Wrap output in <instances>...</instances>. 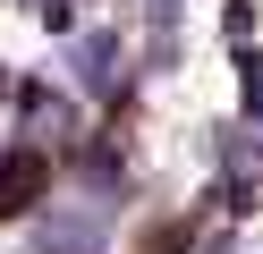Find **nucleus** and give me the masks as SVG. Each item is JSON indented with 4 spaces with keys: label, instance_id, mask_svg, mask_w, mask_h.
Masks as SVG:
<instances>
[{
    "label": "nucleus",
    "instance_id": "1a4fd4ad",
    "mask_svg": "<svg viewBox=\"0 0 263 254\" xmlns=\"http://www.w3.org/2000/svg\"><path fill=\"white\" fill-rule=\"evenodd\" d=\"M0 93H9V68H0Z\"/></svg>",
    "mask_w": 263,
    "mask_h": 254
},
{
    "label": "nucleus",
    "instance_id": "f03ea898",
    "mask_svg": "<svg viewBox=\"0 0 263 254\" xmlns=\"http://www.w3.org/2000/svg\"><path fill=\"white\" fill-rule=\"evenodd\" d=\"M43 178H51V161H43L34 144H17V152H0V220H17V212H34Z\"/></svg>",
    "mask_w": 263,
    "mask_h": 254
},
{
    "label": "nucleus",
    "instance_id": "20e7f679",
    "mask_svg": "<svg viewBox=\"0 0 263 254\" xmlns=\"http://www.w3.org/2000/svg\"><path fill=\"white\" fill-rule=\"evenodd\" d=\"M144 26H153V76L178 60V0H144Z\"/></svg>",
    "mask_w": 263,
    "mask_h": 254
},
{
    "label": "nucleus",
    "instance_id": "0eeeda50",
    "mask_svg": "<svg viewBox=\"0 0 263 254\" xmlns=\"http://www.w3.org/2000/svg\"><path fill=\"white\" fill-rule=\"evenodd\" d=\"M246 178H255V186H263V135H255V152H246Z\"/></svg>",
    "mask_w": 263,
    "mask_h": 254
},
{
    "label": "nucleus",
    "instance_id": "6e6552de",
    "mask_svg": "<svg viewBox=\"0 0 263 254\" xmlns=\"http://www.w3.org/2000/svg\"><path fill=\"white\" fill-rule=\"evenodd\" d=\"M204 254H238V246H229V237H212V246H204Z\"/></svg>",
    "mask_w": 263,
    "mask_h": 254
},
{
    "label": "nucleus",
    "instance_id": "423d86ee",
    "mask_svg": "<svg viewBox=\"0 0 263 254\" xmlns=\"http://www.w3.org/2000/svg\"><path fill=\"white\" fill-rule=\"evenodd\" d=\"M246 26H255V0H229V9H221V34H229V43H246Z\"/></svg>",
    "mask_w": 263,
    "mask_h": 254
},
{
    "label": "nucleus",
    "instance_id": "f257e3e1",
    "mask_svg": "<svg viewBox=\"0 0 263 254\" xmlns=\"http://www.w3.org/2000/svg\"><path fill=\"white\" fill-rule=\"evenodd\" d=\"M110 237V203H85V212H43L34 254H93Z\"/></svg>",
    "mask_w": 263,
    "mask_h": 254
},
{
    "label": "nucleus",
    "instance_id": "39448f33",
    "mask_svg": "<svg viewBox=\"0 0 263 254\" xmlns=\"http://www.w3.org/2000/svg\"><path fill=\"white\" fill-rule=\"evenodd\" d=\"M238 110L263 119V51H246V43H238Z\"/></svg>",
    "mask_w": 263,
    "mask_h": 254
},
{
    "label": "nucleus",
    "instance_id": "7ed1b4c3",
    "mask_svg": "<svg viewBox=\"0 0 263 254\" xmlns=\"http://www.w3.org/2000/svg\"><path fill=\"white\" fill-rule=\"evenodd\" d=\"M77 85H85L93 102H110L127 85V51H119V34H85L77 43Z\"/></svg>",
    "mask_w": 263,
    "mask_h": 254
}]
</instances>
